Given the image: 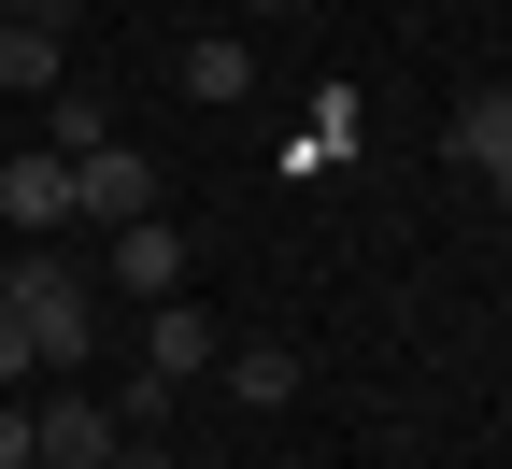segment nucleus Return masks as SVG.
<instances>
[{
	"mask_svg": "<svg viewBox=\"0 0 512 469\" xmlns=\"http://www.w3.org/2000/svg\"><path fill=\"white\" fill-rule=\"evenodd\" d=\"M15 327H29V370H86V285L57 256H15Z\"/></svg>",
	"mask_w": 512,
	"mask_h": 469,
	"instance_id": "nucleus-1",
	"label": "nucleus"
},
{
	"mask_svg": "<svg viewBox=\"0 0 512 469\" xmlns=\"http://www.w3.org/2000/svg\"><path fill=\"white\" fill-rule=\"evenodd\" d=\"M72 214H86V228L157 214V157H143V143H86V157H72Z\"/></svg>",
	"mask_w": 512,
	"mask_h": 469,
	"instance_id": "nucleus-2",
	"label": "nucleus"
},
{
	"mask_svg": "<svg viewBox=\"0 0 512 469\" xmlns=\"http://www.w3.org/2000/svg\"><path fill=\"white\" fill-rule=\"evenodd\" d=\"M29 441H43V469H114V455H128L114 398H86V384H57L43 413H29Z\"/></svg>",
	"mask_w": 512,
	"mask_h": 469,
	"instance_id": "nucleus-3",
	"label": "nucleus"
},
{
	"mask_svg": "<svg viewBox=\"0 0 512 469\" xmlns=\"http://www.w3.org/2000/svg\"><path fill=\"white\" fill-rule=\"evenodd\" d=\"M57 72H72V29L15 0V15H0V100H57Z\"/></svg>",
	"mask_w": 512,
	"mask_h": 469,
	"instance_id": "nucleus-4",
	"label": "nucleus"
},
{
	"mask_svg": "<svg viewBox=\"0 0 512 469\" xmlns=\"http://www.w3.org/2000/svg\"><path fill=\"white\" fill-rule=\"evenodd\" d=\"M0 228H72V157H57V143L0 157Z\"/></svg>",
	"mask_w": 512,
	"mask_h": 469,
	"instance_id": "nucleus-5",
	"label": "nucleus"
},
{
	"mask_svg": "<svg viewBox=\"0 0 512 469\" xmlns=\"http://www.w3.org/2000/svg\"><path fill=\"white\" fill-rule=\"evenodd\" d=\"M114 285H128V299H185V228L128 214V228H114Z\"/></svg>",
	"mask_w": 512,
	"mask_h": 469,
	"instance_id": "nucleus-6",
	"label": "nucleus"
},
{
	"mask_svg": "<svg viewBox=\"0 0 512 469\" xmlns=\"http://www.w3.org/2000/svg\"><path fill=\"white\" fill-rule=\"evenodd\" d=\"M228 398L242 413H285L299 398V342H228Z\"/></svg>",
	"mask_w": 512,
	"mask_h": 469,
	"instance_id": "nucleus-7",
	"label": "nucleus"
},
{
	"mask_svg": "<svg viewBox=\"0 0 512 469\" xmlns=\"http://www.w3.org/2000/svg\"><path fill=\"white\" fill-rule=\"evenodd\" d=\"M441 143H456V171H484V157H512V86H470L456 114H441Z\"/></svg>",
	"mask_w": 512,
	"mask_h": 469,
	"instance_id": "nucleus-8",
	"label": "nucleus"
},
{
	"mask_svg": "<svg viewBox=\"0 0 512 469\" xmlns=\"http://www.w3.org/2000/svg\"><path fill=\"white\" fill-rule=\"evenodd\" d=\"M256 86V43L242 29H200V43H185V100H242Z\"/></svg>",
	"mask_w": 512,
	"mask_h": 469,
	"instance_id": "nucleus-9",
	"label": "nucleus"
},
{
	"mask_svg": "<svg viewBox=\"0 0 512 469\" xmlns=\"http://www.w3.org/2000/svg\"><path fill=\"white\" fill-rule=\"evenodd\" d=\"M200 356H214V327L185 313V299H157V313H143V370H171V384H185Z\"/></svg>",
	"mask_w": 512,
	"mask_h": 469,
	"instance_id": "nucleus-10",
	"label": "nucleus"
},
{
	"mask_svg": "<svg viewBox=\"0 0 512 469\" xmlns=\"http://www.w3.org/2000/svg\"><path fill=\"white\" fill-rule=\"evenodd\" d=\"M171 398H185L171 370H128V384H114V427H128V441H157V427H171Z\"/></svg>",
	"mask_w": 512,
	"mask_h": 469,
	"instance_id": "nucleus-11",
	"label": "nucleus"
},
{
	"mask_svg": "<svg viewBox=\"0 0 512 469\" xmlns=\"http://www.w3.org/2000/svg\"><path fill=\"white\" fill-rule=\"evenodd\" d=\"M299 157H356V86H328V100H313V128H299Z\"/></svg>",
	"mask_w": 512,
	"mask_h": 469,
	"instance_id": "nucleus-12",
	"label": "nucleus"
},
{
	"mask_svg": "<svg viewBox=\"0 0 512 469\" xmlns=\"http://www.w3.org/2000/svg\"><path fill=\"white\" fill-rule=\"evenodd\" d=\"M29 384V327H15V299H0V398Z\"/></svg>",
	"mask_w": 512,
	"mask_h": 469,
	"instance_id": "nucleus-13",
	"label": "nucleus"
},
{
	"mask_svg": "<svg viewBox=\"0 0 512 469\" xmlns=\"http://www.w3.org/2000/svg\"><path fill=\"white\" fill-rule=\"evenodd\" d=\"M0 469H43V441H29V413L0 398Z\"/></svg>",
	"mask_w": 512,
	"mask_h": 469,
	"instance_id": "nucleus-14",
	"label": "nucleus"
},
{
	"mask_svg": "<svg viewBox=\"0 0 512 469\" xmlns=\"http://www.w3.org/2000/svg\"><path fill=\"white\" fill-rule=\"evenodd\" d=\"M484 199H498V214H512V157H484Z\"/></svg>",
	"mask_w": 512,
	"mask_h": 469,
	"instance_id": "nucleus-15",
	"label": "nucleus"
},
{
	"mask_svg": "<svg viewBox=\"0 0 512 469\" xmlns=\"http://www.w3.org/2000/svg\"><path fill=\"white\" fill-rule=\"evenodd\" d=\"M0 299H15V242H0Z\"/></svg>",
	"mask_w": 512,
	"mask_h": 469,
	"instance_id": "nucleus-16",
	"label": "nucleus"
},
{
	"mask_svg": "<svg viewBox=\"0 0 512 469\" xmlns=\"http://www.w3.org/2000/svg\"><path fill=\"white\" fill-rule=\"evenodd\" d=\"M242 15H299V0H242Z\"/></svg>",
	"mask_w": 512,
	"mask_h": 469,
	"instance_id": "nucleus-17",
	"label": "nucleus"
},
{
	"mask_svg": "<svg viewBox=\"0 0 512 469\" xmlns=\"http://www.w3.org/2000/svg\"><path fill=\"white\" fill-rule=\"evenodd\" d=\"M0 15H15V0H0Z\"/></svg>",
	"mask_w": 512,
	"mask_h": 469,
	"instance_id": "nucleus-18",
	"label": "nucleus"
}]
</instances>
